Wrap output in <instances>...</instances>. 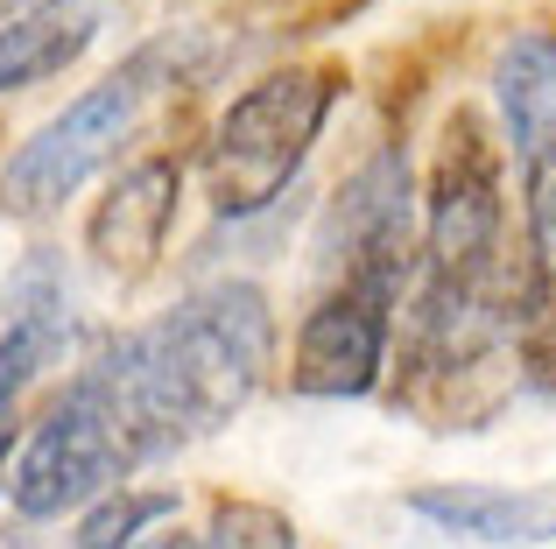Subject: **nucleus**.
<instances>
[{
  "label": "nucleus",
  "instance_id": "obj_1",
  "mask_svg": "<svg viewBox=\"0 0 556 549\" xmlns=\"http://www.w3.org/2000/svg\"><path fill=\"white\" fill-rule=\"evenodd\" d=\"M275 367V303L261 282H204L177 296L155 324L121 331L85 359L78 387L127 430L135 458L177 451L226 430L268 387Z\"/></svg>",
  "mask_w": 556,
  "mask_h": 549
},
{
  "label": "nucleus",
  "instance_id": "obj_2",
  "mask_svg": "<svg viewBox=\"0 0 556 549\" xmlns=\"http://www.w3.org/2000/svg\"><path fill=\"white\" fill-rule=\"evenodd\" d=\"M204 56H212V36H204V28H163V36H149L127 64H113L99 85H85L78 99H64V113H50V120L8 155V169H0V219L36 226V219H50L64 197H78L85 183L121 155V141L141 127L149 99H163L169 85H184V78H198Z\"/></svg>",
  "mask_w": 556,
  "mask_h": 549
},
{
  "label": "nucleus",
  "instance_id": "obj_3",
  "mask_svg": "<svg viewBox=\"0 0 556 549\" xmlns=\"http://www.w3.org/2000/svg\"><path fill=\"white\" fill-rule=\"evenodd\" d=\"M339 85H345L339 64H289V71H268L261 85H247L218 113L198 155L204 197H212L218 219H254L303 177L331 106H339Z\"/></svg>",
  "mask_w": 556,
  "mask_h": 549
},
{
  "label": "nucleus",
  "instance_id": "obj_4",
  "mask_svg": "<svg viewBox=\"0 0 556 549\" xmlns=\"http://www.w3.org/2000/svg\"><path fill=\"white\" fill-rule=\"evenodd\" d=\"M507 274V169L479 113H451L422 205V282L493 289Z\"/></svg>",
  "mask_w": 556,
  "mask_h": 549
},
{
  "label": "nucleus",
  "instance_id": "obj_5",
  "mask_svg": "<svg viewBox=\"0 0 556 549\" xmlns=\"http://www.w3.org/2000/svg\"><path fill=\"white\" fill-rule=\"evenodd\" d=\"M135 465L141 458L127 444V430L71 381L64 401L22 437V458L8 472V508L14 522H64V514H85L99 494L127 486Z\"/></svg>",
  "mask_w": 556,
  "mask_h": 549
},
{
  "label": "nucleus",
  "instance_id": "obj_6",
  "mask_svg": "<svg viewBox=\"0 0 556 549\" xmlns=\"http://www.w3.org/2000/svg\"><path fill=\"white\" fill-rule=\"evenodd\" d=\"M317 268L331 282H380L402 296L416 268V169L402 149H380L353 169L317 226Z\"/></svg>",
  "mask_w": 556,
  "mask_h": 549
},
{
  "label": "nucleus",
  "instance_id": "obj_7",
  "mask_svg": "<svg viewBox=\"0 0 556 549\" xmlns=\"http://www.w3.org/2000/svg\"><path fill=\"white\" fill-rule=\"evenodd\" d=\"M394 303L402 296L380 282H331L296 324L289 387L311 401L374 395L380 373H388V345H394Z\"/></svg>",
  "mask_w": 556,
  "mask_h": 549
},
{
  "label": "nucleus",
  "instance_id": "obj_8",
  "mask_svg": "<svg viewBox=\"0 0 556 549\" xmlns=\"http://www.w3.org/2000/svg\"><path fill=\"white\" fill-rule=\"evenodd\" d=\"M71 268L56 247H28L0 282V430H14V401L64 359L71 345Z\"/></svg>",
  "mask_w": 556,
  "mask_h": 549
},
{
  "label": "nucleus",
  "instance_id": "obj_9",
  "mask_svg": "<svg viewBox=\"0 0 556 549\" xmlns=\"http://www.w3.org/2000/svg\"><path fill=\"white\" fill-rule=\"evenodd\" d=\"M184 205V163L177 155H135L121 177L106 183V197L85 219V254L106 282H141L169 254V226Z\"/></svg>",
  "mask_w": 556,
  "mask_h": 549
},
{
  "label": "nucleus",
  "instance_id": "obj_10",
  "mask_svg": "<svg viewBox=\"0 0 556 549\" xmlns=\"http://www.w3.org/2000/svg\"><path fill=\"white\" fill-rule=\"evenodd\" d=\"M408 514L451 542L479 549H543L556 542V480L535 486H486V480H437L408 494Z\"/></svg>",
  "mask_w": 556,
  "mask_h": 549
},
{
  "label": "nucleus",
  "instance_id": "obj_11",
  "mask_svg": "<svg viewBox=\"0 0 556 549\" xmlns=\"http://www.w3.org/2000/svg\"><path fill=\"white\" fill-rule=\"evenodd\" d=\"M493 113H501V149L521 169L556 155V28H515L493 50Z\"/></svg>",
  "mask_w": 556,
  "mask_h": 549
},
{
  "label": "nucleus",
  "instance_id": "obj_12",
  "mask_svg": "<svg viewBox=\"0 0 556 549\" xmlns=\"http://www.w3.org/2000/svg\"><path fill=\"white\" fill-rule=\"evenodd\" d=\"M99 28H106L99 8H36V14L0 22V99L28 92V85H50L56 71H71L99 42Z\"/></svg>",
  "mask_w": 556,
  "mask_h": 549
},
{
  "label": "nucleus",
  "instance_id": "obj_13",
  "mask_svg": "<svg viewBox=\"0 0 556 549\" xmlns=\"http://www.w3.org/2000/svg\"><path fill=\"white\" fill-rule=\"evenodd\" d=\"M155 522H177V494H149V486H113L78 514L71 549H141Z\"/></svg>",
  "mask_w": 556,
  "mask_h": 549
},
{
  "label": "nucleus",
  "instance_id": "obj_14",
  "mask_svg": "<svg viewBox=\"0 0 556 549\" xmlns=\"http://www.w3.org/2000/svg\"><path fill=\"white\" fill-rule=\"evenodd\" d=\"M204 542L212 549H296V528L275 508H218V522H212Z\"/></svg>",
  "mask_w": 556,
  "mask_h": 549
},
{
  "label": "nucleus",
  "instance_id": "obj_15",
  "mask_svg": "<svg viewBox=\"0 0 556 549\" xmlns=\"http://www.w3.org/2000/svg\"><path fill=\"white\" fill-rule=\"evenodd\" d=\"M0 549H36L28 542V522H0Z\"/></svg>",
  "mask_w": 556,
  "mask_h": 549
},
{
  "label": "nucleus",
  "instance_id": "obj_16",
  "mask_svg": "<svg viewBox=\"0 0 556 549\" xmlns=\"http://www.w3.org/2000/svg\"><path fill=\"white\" fill-rule=\"evenodd\" d=\"M36 8H92V0H36Z\"/></svg>",
  "mask_w": 556,
  "mask_h": 549
}]
</instances>
